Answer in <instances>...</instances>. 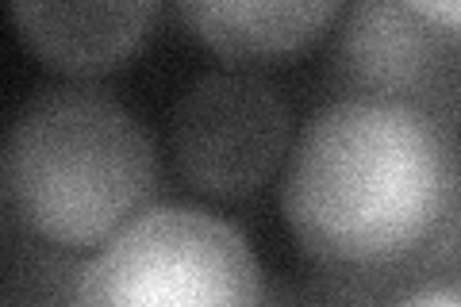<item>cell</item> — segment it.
Segmentation results:
<instances>
[{
	"label": "cell",
	"mask_w": 461,
	"mask_h": 307,
	"mask_svg": "<svg viewBox=\"0 0 461 307\" xmlns=\"http://www.w3.org/2000/svg\"><path fill=\"white\" fill-rule=\"evenodd\" d=\"M162 185L158 146L112 89L42 85L16 108L0 150L8 223L50 250L85 254L142 215Z\"/></svg>",
	"instance_id": "cell-2"
},
{
	"label": "cell",
	"mask_w": 461,
	"mask_h": 307,
	"mask_svg": "<svg viewBox=\"0 0 461 307\" xmlns=\"http://www.w3.org/2000/svg\"><path fill=\"white\" fill-rule=\"evenodd\" d=\"M285 93L242 66L208 69L181 89L169 139L181 177L215 200H242L285 169L296 139Z\"/></svg>",
	"instance_id": "cell-4"
},
{
	"label": "cell",
	"mask_w": 461,
	"mask_h": 307,
	"mask_svg": "<svg viewBox=\"0 0 461 307\" xmlns=\"http://www.w3.org/2000/svg\"><path fill=\"white\" fill-rule=\"evenodd\" d=\"M388 307H461V276H442V281L420 284Z\"/></svg>",
	"instance_id": "cell-9"
},
{
	"label": "cell",
	"mask_w": 461,
	"mask_h": 307,
	"mask_svg": "<svg viewBox=\"0 0 461 307\" xmlns=\"http://www.w3.org/2000/svg\"><path fill=\"white\" fill-rule=\"evenodd\" d=\"M281 212L350 296L388 307L461 276V127L403 100L330 96L296 127Z\"/></svg>",
	"instance_id": "cell-1"
},
{
	"label": "cell",
	"mask_w": 461,
	"mask_h": 307,
	"mask_svg": "<svg viewBox=\"0 0 461 307\" xmlns=\"http://www.w3.org/2000/svg\"><path fill=\"white\" fill-rule=\"evenodd\" d=\"M158 5L150 0H85V5H39L16 0V23L27 50L69 77H96L135 54L150 32Z\"/></svg>",
	"instance_id": "cell-6"
},
{
	"label": "cell",
	"mask_w": 461,
	"mask_h": 307,
	"mask_svg": "<svg viewBox=\"0 0 461 307\" xmlns=\"http://www.w3.org/2000/svg\"><path fill=\"white\" fill-rule=\"evenodd\" d=\"M330 81L342 96L403 100L461 127V35L411 0H362L330 32Z\"/></svg>",
	"instance_id": "cell-5"
},
{
	"label": "cell",
	"mask_w": 461,
	"mask_h": 307,
	"mask_svg": "<svg viewBox=\"0 0 461 307\" xmlns=\"http://www.w3.org/2000/svg\"><path fill=\"white\" fill-rule=\"evenodd\" d=\"M177 16L230 62H269L304 50L342 16L335 0H185Z\"/></svg>",
	"instance_id": "cell-7"
},
{
	"label": "cell",
	"mask_w": 461,
	"mask_h": 307,
	"mask_svg": "<svg viewBox=\"0 0 461 307\" xmlns=\"http://www.w3.org/2000/svg\"><path fill=\"white\" fill-rule=\"evenodd\" d=\"M411 5L420 8L423 16H430L442 27H450L454 35H461V0H411Z\"/></svg>",
	"instance_id": "cell-10"
},
{
	"label": "cell",
	"mask_w": 461,
	"mask_h": 307,
	"mask_svg": "<svg viewBox=\"0 0 461 307\" xmlns=\"http://www.w3.org/2000/svg\"><path fill=\"white\" fill-rule=\"evenodd\" d=\"M266 273L235 223L150 203L74 269L66 307H266Z\"/></svg>",
	"instance_id": "cell-3"
},
{
	"label": "cell",
	"mask_w": 461,
	"mask_h": 307,
	"mask_svg": "<svg viewBox=\"0 0 461 307\" xmlns=\"http://www.w3.org/2000/svg\"><path fill=\"white\" fill-rule=\"evenodd\" d=\"M266 307H384V303L350 296V292L327 284V288H285V292H273V296L266 300Z\"/></svg>",
	"instance_id": "cell-8"
}]
</instances>
